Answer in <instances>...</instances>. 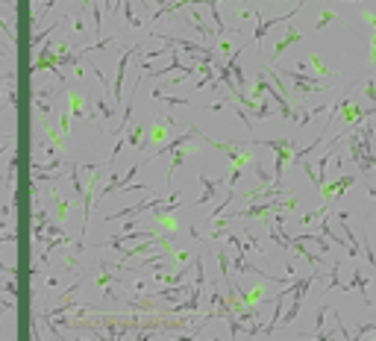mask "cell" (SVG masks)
<instances>
[{
    "mask_svg": "<svg viewBox=\"0 0 376 341\" xmlns=\"http://www.w3.org/2000/svg\"><path fill=\"white\" fill-rule=\"evenodd\" d=\"M350 288H356L359 294H362V300H365V306H374V300L368 297V279L362 277V271L353 265V282H350Z\"/></svg>",
    "mask_w": 376,
    "mask_h": 341,
    "instance_id": "obj_4",
    "label": "cell"
},
{
    "mask_svg": "<svg viewBox=\"0 0 376 341\" xmlns=\"http://www.w3.org/2000/svg\"><path fill=\"white\" fill-rule=\"evenodd\" d=\"M241 180V168H235L232 165V174H229V188H235V183Z\"/></svg>",
    "mask_w": 376,
    "mask_h": 341,
    "instance_id": "obj_14",
    "label": "cell"
},
{
    "mask_svg": "<svg viewBox=\"0 0 376 341\" xmlns=\"http://www.w3.org/2000/svg\"><path fill=\"white\" fill-rule=\"evenodd\" d=\"M329 285L335 291H350V285L341 282V262H332V268H329Z\"/></svg>",
    "mask_w": 376,
    "mask_h": 341,
    "instance_id": "obj_7",
    "label": "cell"
},
{
    "mask_svg": "<svg viewBox=\"0 0 376 341\" xmlns=\"http://www.w3.org/2000/svg\"><path fill=\"white\" fill-rule=\"evenodd\" d=\"M347 212H338V221H341V227H344V235H347V244H350V247H347V253H350V256H356V253H359V241H356V235H353V229H350V224H347Z\"/></svg>",
    "mask_w": 376,
    "mask_h": 341,
    "instance_id": "obj_6",
    "label": "cell"
},
{
    "mask_svg": "<svg viewBox=\"0 0 376 341\" xmlns=\"http://www.w3.org/2000/svg\"><path fill=\"white\" fill-rule=\"evenodd\" d=\"M297 41H303V32L297 30V27H291V30L285 32V38H280V41L274 44V59H277V56H282V53H285L291 44H297Z\"/></svg>",
    "mask_w": 376,
    "mask_h": 341,
    "instance_id": "obj_3",
    "label": "cell"
},
{
    "mask_svg": "<svg viewBox=\"0 0 376 341\" xmlns=\"http://www.w3.org/2000/svg\"><path fill=\"white\" fill-rule=\"evenodd\" d=\"M300 6H303V3H297V6H294V9H291L288 15H282V18H268V21H262V15H256V18H259V27L253 30V38H256V41L262 44V38L268 35V30H271V27H277V24H282V21H291V18H294V15L300 12Z\"/></svg>",
    "mask_w": 376,
    "mask_h": 341,
    "instance_id": "obj_2",
    "label": "cell"
},
{
    "mask_svg": "<svg viewBox=\"0 0 376 341\" xmlns=\"http://www.w3.org/2000/svg\"><path fill=\"white\" fill-rule=\"evenodd\" d=\"M329 306H320L317 309V321H314V339H323V318H326Z\"/></svg>",
    "mask_w": 376,
    "mask_h": 341,
    "instance_id": "obj_10",
    "label": "cell"
},
{
    "mask_svg": "<svg viewBox=\"0 0 376 341\" xmlns=\"http://www.w3.org/2000/svg\"><path fill=\"white\" fill-rule=\"evenodd\" d=\"M218 265H220V277H223V282H229V256H226V250L223 247L218 250Z\"/></svg>",
    "mask_w": 376,
    "mask_h": 341,
    "instance_id": "obj_9",
    "label": "cell"
},
{
    "mask_svg": "<svg viewBox=\"0 0 376 341\" xmlns=\"http://www.w3.org/2000/svg\"><path fill=\"white\" fill-rule=\"evenodd\" d=\"M371 62L376 65V32H374V38H371Z\"/></svg>",
    "mask_w": 376,
    "mask_h": 341,
    "instance_id": "obj_16",
    "label": "cell"
},
{
    "mask_svg": "<svg viewBox=\"0 0 376 341\" xmlns=\"http://www.w3.org/2000/svg\"><path fill=\"white\" fill-rule=\"evenodd\" d=\"M256 177H259V186H271V174L262 168V162H259V168H256Z\"/></svg>",
    "mask_w": 376,
    "mask_h": 341,
    "instance_id": "obj_13",
    "label": "cell"
},
{
    "mask_svg": "<svg viewBox=\"0 0 376 341\" xmlns=\"http://www.w3.org/2000/svg\"><path fill=\"white\" fill-rule=\"evenodd\" d=\"M262 144H265V147H274V153H277L274 183H271V186L280 188L282 186V174H285V168H288V159H291V153H294V141H291V138H265Z\"/></svg>",
    "mask_w": 376,
    "mask_h": 341,
    "instance_id": "obj_1",
    "label": "cell"
},
{
    "mask_svg": "<svg viewBox=\"0 0 376 341\" xmlns=\"http://www.w3.org/2000/svg\"><path fill=\"white\" fill-rule=\"evenodd\" d=\"M309 65H312L314 71H317V77H326V80H332V77H338L335 71H329L326 65L320 62V56H317V53H309Z\"/></svg>",
    "mask_w": 376,
    "mask_h": 341,
    "instance_id": "obj_8",
    "label": "cell"
},
{
    "mask_svg": "<svg viewBox=\"0 0 376 341\" xmlns=\"http://www.w3.org/2000/svg\"><path fill=\"white\" fill-rule=\"evenodd\" d=\"M368 194H371V197L376 200V188H374V186H368Z\"/></svg>",
    "mask_w": 376,
    "mask_h": 341,
    "instance_id": "obj_17",
    "label": "cell"
},
{
    "mask_svg": "<svg viewBox=\"0 0 376 341\" xmlns=\"http://www.w3.org/2000/svg\"><path fill=\"white\" fill-rule=\"evenodd\" d=\"M362 244H365V256H368V265H374L376 268V253H374V247H371V241L362 235Z\"/></svg>",
    "mask_w": 376,
    "mask_h": 341,
    "instance_id": "obj_12",
    "label": "cell"
},
{
    "mask_svg": "<svg viewBox=\"0 0 376 341\" xmlns=\"http://www.w3.org/2000/svg\"><path fill=\"white\" fill-rule=\"evenodd\" d=\"M362 18H365V21H368V24H371V27H374V30H376V15H374V12H368V9H362Z\"/></svg>",
    "mask_w": 376,
    "mask_h": 341,
    "instance_id": "obj_15",
    "label": "cell"
},
{
    "mask_svg": "<svg viewBox=\"0 0 376 341\" xmlns=\"http://www.w3.org/2000/svg\"><path fill=\"white\" fill-rule=\"evenodd\" d=\"M329 21H335V12H332V9H323V12H320V18H317V24H314V30H323Z\"/></svg>",
    "mask_w": 376,
    "mask_h": 341,
    "instance_id": "obj_11",
    "label": "cell"
},
{
    "mask_svg": "<svg viewBox=\"0 0 376 341\" xmlns=\"http://www.w3.org/2000/svg\"><path fill=\"white\" fill-rule=\"evenodd\" d=\"M200 186H203V194H200V200H197V203L203 206V203H209V200L218 194V183H215V180H209L206 174H200Z\"/></svg>",
    "mask_w": 376,
    "mask_h": 341,
    "instance_id": "obj_5",
    "label": "cell"
}]
</instances>
